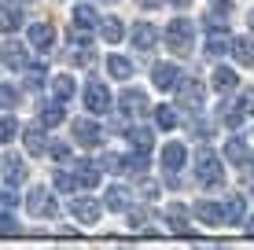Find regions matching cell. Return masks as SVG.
I'll return each mask as SVG.
<instances>
[{"label":"cell","instance_id":"obj_1","mask_svg":"<svg viewBox=\"0 0 254 250\" xmlns=\"http://www.w3.org/2000/svg\"><path fill=\"white\" fill-rule=\"evenodd\" d=\"M191 41H195V22L191 19H173L166 26V45H170L173 55H191Z\"/></svg>","mask_w":254,"mask_h":250},{"label":"cell","instance_id":"obj_2","mask_svg":"<svg viewBox=\"0 0 254 250\" xmlns=\"http://www.w3.org/2000/svg\"><path fill=\"white\" fill-rule=\"evenodd\" d=\"M195 177L203 188H221L225 184V169H221V158H217L210 148H203L195 154Z\"/></svg>","mask_w":254,"mask_h":250},{"label":"cell","instance_id":"obj_3","mask_svg":"<svg viewBox=\"0 0 254 250\" xmlns=\"http://www.w3.org/2000/svg\"><path fill=\"white\" fill-rule=\"evenodd\" d=\"M22 206H26L30 217H59V202H56V192H52V188H30Z\"/></svg>","mask_w":254,"mask_h":250},{"label":"cell","instance_id":"obj_4","mask_svg":"<svg viewBox=\"0 0 254 250\" xmlns=\"http://www.w3.org/2000/svg\"><path fill=\"white\" fill-rule=\"evenodd\" d=\"M185 162H188V148L181 140H170L162 148V173H166V184H173L177 188V177H181V169H185Z\"/></svg>","mask_w":254,"mask_h":250},{"label":"cell","instance_id":"obj_5","mask_svg":"<svg viewBox=\"0 0 254 250\" xmlns=\"http://www.w3.org/2000/svg\"><path fill=\"white\" fill-rule=\"evenodd\" d=\"M85 110L89 114H111L115 110V96H111V89L103 81H85Z\"/></svg>","mask_w":254,"mask_h":250},{"label":"cell","instance_id":"obj_6","mask_svg":"<svg viewBox=\"0 0 254 250\" xmlns=\"http://www.w3.org/2000/svg\"><path fill=\"white\" fill-rule=\"evenodd\" d=\"M70 133H74V144H81L85 151H96L103 140H107L103 125H96L92 118H74V122H70Z\"/></svg>","mask_w":254,"mask_h":250},{"label":"cell","instance_id":"obj_7","mask_svg":"<svg viewBox=\"0 0 254 250\" xmlns=\"http://www.w3.org/2000/svg\"><path fill=\"white\" fill-rule=\"evenodd\" d=\"M26 45L33 51H41V55L56 51V26L52 22H30L26 26Z\"/></svg>","mask_w":254,"mask_h":250},{"label":"cell","instance_id":"obj_8","mask_svg":"<svg viewBox=\"0 0 254 250\" xmlns=\"http://www.w3.org/2000/svg\"><path fill=\"white\" fill-rule=\"evenodd\" d=\"M173 92H177V103H181V107H188V110H199V107H203V96H206V85L203 81H199V77H181V81H177V89H173Z\"/></svg>","mask_w":254,"mask_h":250},{"label":"cell","instance_id":"obj_9","mask_svg":"<svg viewBox=\"0 0 254 250\" xmlns=\"http://www.w3.org/2000/svg\"><path fill=\"white\" fill-rule=\"evenodd\" d=\"M66 210H70V217H74L77 225H96L100 213H103V202H96L92 195H74Z\"/></svg>","mask_w":254,"mask_h":250},{"label":"cell","instance_id":"obj_10","mask_svg":"<svg viewBox=\"0 0 254 250\" xmlns=\"http://www.w3.org/2000/svg\"><path fill=\"white\" fill-rule=\"evenodd\" d=\"M0 63H4V70H26L30 66V45L26 41H4L0 45Z\"/></svg>","mask_w":254,"mask_h":250},{"label":"cell","instance_id":"obj_11","mask_svg":"<svg viewBox=\"0 0 254 250\" xmlns=\"http://www.w3.org/2000/svg\"><path fill=\"white\" fill-rule=\"evenodd\" d=\"M115 107H118L122 118H144V114H147V96H144L140 89H126V92L118 96Z\"/></svg>","mask_w":254,"mask_h":250},{"label":"cell","instance_id":"obj_12","mask_svg":"<svg viewBox=\"0 0 254 250\" xmlns=\"http://www.w3.org/2000/svg\"><path fill=\"white\" fill-rule=\"evenodd\" d=\"M181 77H185V74H181L177 63H155L151 66V85H155V89H162V92H173Z\"/></svg>","mask_w":254,"mask_h":250},{"label":"cell","instance_id":"obj_13","mask_svg":"<svg viewBox=\"0 0 254 250\" xmlns=\"http://www.w3.org/2000/svg\"><path fill=\"white\" fill-rule=\"evenodd\" d=\"M0 173H4V180H7L11 188H19L22 180H26V154L7 151L4 158H0Z\"/></svg>","mask_w":254,"mask_h":250},{"label":"cell","instance_id":"obj_14","mask_svg":"<svg viewBox=\"0 0 254 250\" xmlns=\"http://www.w3.org/2000/svg\"><path fill=\"white\" fill-rule=\"evenodd\" d=\"M37 122L45 125V129L63 125V122H66V103H59V100H41V103H37Z\"/></svg>","mask_w":254,"mask_h":250},{"label":"cell","instance_id":"obj_15","mask_svg":"<svg viewBox=\"0 0 254 250\" xmlns=\"http://www.w3.org/2000/svg\"><path fill=\"white\" fill-rule=\"evenodd\" d=\"M22 144H26V154L30 158H41V154L48 151V133H45V125H26L22 129Z\"/></svg>","mask_w":254,"mask_h":250},{"label":"cell","instance_id":"obj_16","mask_svg":"<svg viewBox=\"0 0 254 250\" xmlns=\"http://www.w3.org/2000/svg\"><path fill=\"white\" fill-rule=\"evenodd\" d=\"M129 41H133L136 51H151L155 45H159V30H155L151 22H136L133 30H129Z\"/></svg>","mask_w":254,"mask_h":250},{"label":"cell","instance_id":"obj_17","mask_svg":"<svg viewBox=\"0 0 254 250\" xmlns=\"http://www.w3.org/2000/svg\"><path fill=\"white\" fill-rule=\"evenodd\" d=\"M225 158H229L232 166L247 169L251 162H254V154H251V148H247V140H243V136H229V144H225Z\"/></svg>","mask_w":254,"mask_h":250},{"label":"cell","instance_id":"obj_18","mask_svg":"<svg viewBox=\"0 0 254 250\" xmlns=\"http://www.w3.org/2000/svg\"><path fill=\"white\" fill-rule=\"evenodd\" d=\"M195 217L203 221L206 228H221L225 221H229V217H225V206L221 202H210V199L206 202H195Z\"/></svg>","mask_w":254,"mask_h":250},{"label":"cell","instance_id":"obj_19","mask_svg":"<svg viewBox=\"0 0 254 250\" xmlns=\"http://www.w3.org/2000/svg\"><path fill=\"white\" fill-rule=\"evenodd\" d=\"M126 140L133 144V151L151 154V148H155V129H147V125H129V129H126Z\"/></svg>","mask_w":254,"mask_h":250},{"label":"cell","instance_id":"obj_20","mask_svg":"<svg viewBox=\"0 0 254 250\" xmlns=\"http://www.w3.org/2000/svg\"><path fill=\"white\" fill-rule=\"evenodd\" d=\"M210 85H214V89L221 92V96H229V92H236V89H240V74H236V70H229V66H217V70H214V77H210Z\"/></svg>","mask_w":254,"mask_h":250},{"label":"cell","instance_id":"obj_21","mask_svg":"<svg viewBox=\"0 0 254 250\" xmlns=\"http://www.w3.org/2000/svg\"><path fill=\"white\" fill-rule=\"evenodd\" d=\"M100 37L107 41V45H118V41H126V22H122L118 15H103V22H100Z\"/></svg>","mask_w":254,"mask_h":250},{"label":"cell","instance_id":"obj_22","mask_svg":"<svg viewBox=\"0 0 254 250\" xmlns=\"http://www.w3.org/2000/svg\"><path fill=\"white\" fill-rule=\"evenodd\" d=\"M74 92H77V81L70 74H56V77H52V100L70 103V100H74Z\"/></svg>","mask_w":254,"mask_h":250},{"label":"cell","instance_id":"obj_23","mask_svg":"<svg viewBox=\"0 0 254 250\" xmlns=\"http://www.w3.org/2000/svg\"><path fill=\"white\" fill-rule=\"evenodd\" d=\"M100 15H96V7L92 4H77L74 7V26L77 30H85V33H92V30H100Z\"/></svg>","mask_w":254,"mask_h":250},{"label":"cell","instance_id":"obj_24","mask_svg":"<svg viewBox=\"0 0 254 250\" xmlns=\"http://www.w3.org/2000/svg\"><path fill=\"white\" fill-rule=\"evenodd\" d=\"M107 74L115 77V81H129V77L136 74V66H133V59H126V55H107Z\"/></svg>","mask_w":254,"mask_h":250},{"label":"cell","instance_id":"obj_25","mask_svg":"<svg viewBox=\"0 0 254 250\" xmlns=\"http://www.w3.org/2000/svg\"><path fill=\"white\" fill-rule=\"evenodd\" d=\"M45 81H48V66L45 63H30V66H26V92H30V96H33V92H41V89H45Z\"/></svg>","mask_w":254,"mask_h":250},{"label":"cell","instance_id":"obj_26","mask_svg":"<svg viewBox=\"0 0 254 250\" xmlns=\"http://www.w3.org/2000/svg\"><path fill=\"white\" fill-rule=\"evenodd\" d=\"M166 225H170L173 232H191V225H188V206L185 202L166 206Z\"/></svg>","mask_w":254,"mask_h":250},{"label":"cell","instance_id":"obj_27","mask_svg":"<svg viewBox=\"0 0 254 250\" xmlns=\"http://www.w3.org/2000/svg\"><path fill=\"white\" fill-rule=\"evenodd\" d=\"M22 22H26L22 7H15V4H4V7H0V33H15Z\"/></svg>","mask_w":254,"mask_h":250},{"label":"cell","instance_id":"obj_28","mask_svg":"<svg viewBox=\"0 0 254 250\" xmlns=\"http://www.w3.org/2000/svg\"><path fill=\"white\" fill-rule=\"evenodd\" d=\"M232 59H236V63H240V66H254V41L251 37H232Z\"/></svg>","mask_w":254,"mask_h":250},{"label":"cell","instance_id":"obj_29","mask_svg":"<svg viewBox=\"0 0 254 250\" xmlns=\"http://www.w3.org/2000/svg\"><path fill=\"white\" fill-rule=\"evenodd\" d=\"M217 118H221V125H225V129H240L247 114H243L240 100H236V103H221V107H217Z\"/></svg>","mask_w":254,"mask_h":250},{"label":"cell","instance_id":"obj_30","mask_svg":"<svg viewBox=\"0 0 254 250\" xmlns=\"http://www.w3.org/2000/svg\"><path fill=\"white\" fill-rule=\"evenodd\" d=\"M225 217H229V225H247V199H243V195H232V199L225 202Z\"/></svg>","mask_w":254,"mask_h":250},{"label":"cell","instance_id":"obj_31","mask_svg":"<svg viewBox=\"0 0 254 250\" xmlns=\"http://www.w3.org/2000/svg\"><path fill=\"white\" fill-rule=\"evenodd\" d=\"M103 206H107V210H129V192L122 184H111L107 195H103Z\"/></svg>","mask_w":254,"mask_h":250},{"label":"cell","instance_id":"obj_32","mask_svg":"<svg viewBox=\"0 0 254 250\" xmlns=\"http://www.w3.org/2000/svg\"><path fill=\"white\" fill-rule=\"evenodd\" d=\"M77 184L81 188H96L100 184V162H81V166H77Z\"/></svg>","mask_w":254,"mask_h":250},{"label":"cell","instance_id":"obj_33","mask_svg":"<svg viewBox=\"0 0 254 250\" xmlns=\"http://www.w3.org/2000/svg\"><path fill=\"white\" fill-rule=\"evenodd\" d=\"M177 122H181L177 107H170V103H159V107H155V125L159 129H177Z\"/></svg>","mask_w":254,"mask_h":250},{"label":"cell","instance_id":"obj_34","mask_svg":"<svg viewBox=\"0 0 254 250\" xmlns=\"http://www.w3.org/2000/svg\"><path fill=\"white\" fill-rule=\"evenodd\" d=\"M19 103H22V92L15 89V85L0 81V110H15Z\"/></svg>","mask_w":254,"mask_h":250},{"label":"cell","instance_id":"obj_35","mask_svg":"<svg viewBox=\"0 0 254 250\" xmlns=\"http://www.w3.org/2000/svg\"><path fill=\"white\" fill-rule=\"evenodd\" d=\"M19 133H22V125L15 122L11 114H0V144H11Z\"/></svg>","mask_w":254,"mask_h":250},{"label":"cell","instance_id":"obj_36","mask_svg":"<svg viewBox=\"0 0 254 250\" xmlns=\"http://www.w3.org/2000/svg\"><path fill=\"white\" fill-rule=\"evenodd\" d=\"M19 206H22V195L7 184L4 192H0V213H11V210H19Z\"/></svg>","mask_w":254,"mask_h":250},{"label":"cell","instance_id":"obj_37","mask_svg":"<svg viewBox=\"0 0 254 250\" xmlns=\"http://www.w3.org/2000/svg\"><path fill=\"white\" fill-rule=\"evenodd\" d=\"M188 133L195 136V140H210V136H214V129H210V122H206V118L191 114V122H188Z\"/></svg>","mask_w":254,"mask_h":250},{"label":"cell","instance_id":"obj_38","mask_svg":"<svg viewBox=\"0 0 254 250\" xmlns=\"http://www.w3.org/2000/svg\"><path fill=\"white\" fill-rule=\"evenodd\" d=\"M52 184H56V192H77V173H63V169H59L56 173V180H52Z\"/></svg>","mask_w":254,"mask_h":250},{"label":"cell","instance_id":"obj_39","mask_svg":"<svg viewBox=\"0 0 254 250\" xmlns=\"http://www.w3.org/2000/svg\"><path fill=\"white\" fill-rule=\"evenodd\" d=\"M151 210H129V225L133 228H151Z\"/></svg>","mask_w":254,"mask_h":250},{"label":"cell","instance_id":"obj_40","mask_svg":"<svg viewBox=\"0 0 254 250\" xmlns=\"http://www.w3.org/2000/svg\"><path fill=\"white\" fill-rule=\"evenodd\" d=\"M48 154H52L56 162H66V158H70V144H63V140H52V144H48Z\"/></svg>","mask_w":254,"mask_h":250},{"label":"cell","instance_id":"obj_41","mask_svg":"<svg viewBox=\"0 0 254 250\" xmlns=\"http://www.w3.org/2000/svg\"><path fill=\"white\" fill-rule=\"evenodd\" d=\"M136 188H140V195H144V199H147V202H151V199H159V192H162V188H159V184H155V180H147V177H144V180H140V184H136Z\"/></svg>","mask_w":254,"mask_h":250},{"label":"cell","instance_id":"obj_42","mask_svg":"<svg viewBox=\"0 0 254 250\" xmlns=\"http://www.w3.org/2000/svg\"><path fill=\"white\" fill-rule=\"evenodd\" d=\"M240 107H243V114H254V89H243V96H240Z\"/></svg>","mask_w":254,"mask_h":250},{"label":"cell","instance_id":"obj_43","mask_svg":"<svg viewBox=\"0 0 254 250\" xmlns=\"http://www.w3.org/2000/svg\"><path fill=\"white\" fill-rule=\"evenodd\" d=\"M210 7H214V15H225V19L232 15V4H229V0H210Z\"/></svg>","mask_w":254,"mask_h":250},{"label":"cell","instance_id":"obj_44","mask_svg":"<svg viewBox=\"0 0 254 250\" xmlns=\"http://www.w3.org/2000/svg\"><path fill=\"white\" fill-rule=\"evenodd\" d=\"M166 4H173V7H188L191 0H166Z\"/></svg>","mask_w":254,"mask_h":250},{"label":"cell","instance_id":"obj_45","mask_svg":"<svg viewBox=\"0 0 254 250\" xmlns=\"http://www.w3.org/2000/svg\"><path fill=\"white\" fill-rule=\"evenodd\" d=\"M247 22H251V30H254V11H251V15H247Z\"/></svg>","mask_w":254,"mask_h":250},{"label":"cell","instance_id":"obj_46","mask_svg":"<svg viewBox=\"0 0 254 250\" xmlns=\"http://www.w3.org/2000/svg\"><path fill=\"white\" fill-rule=\"evenodd\" d=\"M247 228H251V232H254V213H251V221H247Z\"/></svg>","mask_w":254,"mask_h":250}]
</instances>
